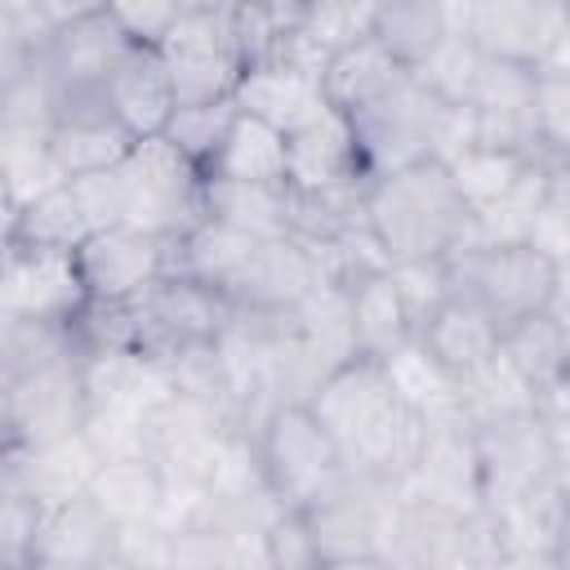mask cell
Listing matches in <instances>:
<instances>
[{"instance_id": "cell-1", "label": "cell", "mask_w": 570, "mask_h": 570, "mask_svg": "<svg viewBox=\"0 0 570 570\" xmlns=\"http://www.w3.org/2000/svg\"><path fill=\"white\" fill-rule=\"evenodd\" d=\"M307 410L330 432L347 472L401 481L419 450L423 419L396 401L379 361L370 356H352L334 374H325L321 387L307 396Z\"/></svg>"}, {"instance_id": "cell-2", "label": "cell", "mask_w": 570, "mask_h": 570, "mask_svg": "<svg viewBox=\"0 0 570 570\" xmlns=\"http://www.w3.org/2000/svg\"><path fill=\"white\" fill-rule=\"evenodd\" d=\"M361 209L387 263L450 254L468 236V205L436 160H414L405 169L370 178Z\"/></svg>"}, {"instance_id": "cell-3", "label": "cell", "mask_w": 570, "mask_h": 570, "mask_svg": "<svg viewBox=\"0 0 570 570\" xmlns=\"http://www.w3.org/2000/svg\"><path fill=\"white\" fill-rule=\"evenodd\" d=\"M450 36L472 40L485 58L534 71H570V22L561 0H441Z\"/></svg>"}, {"instance_id": "cell-4", "label": "cell", "mask_w": 570, "mask_h": 570, "mask_svg": "<svg viewBox=\"0 0 570 570\" xmlns=\"http://www.w3.org/2000/svg\"><path fill=\"white\" fill-rule=\"evenodd\" d=\"M454 281L485 316L508 330L534 312H566V263H552L534 245H463L450 249Z\"/></svg>"}, {"instance_id": "cell-5", "label": "cell", "mask_w": 570, "mask_h": 570, "mask_svg": "<svg viewBox=\"0 0 570 570\" xmlns=\"http://www.w3.org/2000/svg\"><path fill=\"white\" fill-rule=\"evenodd\" d=\"M125 183V223L151 236H183L205 218L200 209V183L205 174L160 134L138 138L129 156L120 160Z\"/></svg>"}, {"instance_id": "cell-6", "label": "cell", "mask_w": 570, "mask_h": 570, "mask_svg": "<svg viewBox=\"0 0 570 570\" xmlns=\"http://www.w3.org/2000/svg\"><path fill=\"white\" fill-rule=\"evenodd\" d=\"M254 436H258L267 485L285 508H312L347 472L330 432L307 410V401H281Z\"/></svg>"}, {"instance_id": "cell-7", "label": "cell", "mask_w": 570, "mask_h": 570, "mask_svg": "<svg viewBox=\"0 0 570 570\" xmlns=\"http://www.w3.org/2000/svg\"><path fill=\"white\" fill-rule=\"evenodd\" d=\"M410 499L436 503L445 512H476L485 503V481H481V450H476V428L459 414H428L419 432V450L410 468L396 481Z\"/></svg>"}, {"instance_id": "cell-8", "label": "cell", "mask_w": 570, "mask_h": 570, "mask_svg": "<svg viewBox=\"0 0 570 570\" xmlns=\"http://www.w3.org/2000/svg\"><path fill=\"white\" fill-rule=\"evenodd\" d=\"M165 71H169V89H174V107L178 102H218L232 98L236 76H240V49L232 36V9H214V13H178L174 27L160 36L156 45Z\"/></svg>"}, {"instance_id": "cell-9", "label": "cell", "mask_w": 570, "mask_h": 570, "mask_svg": "<svg viewBox=\"0 0 570 570\" xmlns=\"http://www.w3.org/2000/svg\"><path fill=\"white\" fill-rule=\"evenodd\" d=\"M428 107H432V94L414 76H405L383 98L347 116L365 178L428 160Z\"/></svg>"}, {"instance_id": "cell-10", "label": "cell", "mask_w": 570, "mask_h": 570, "mask_svg": "<svg viewBox=\"0 0 570 570\" xmlns=\"http://www.w3.org/2000/svg\"><path fill=\"white\" fill-rule=\"evenodd\" d=\"M494 521L503 534V566L512 570L570 566V481L566 476L539 481L525 494L494 503Z\"/></svg>"}, {"instance_id": "cell-11", "label": "cell", "mask_w": 570, "mask_h": 570, "mask_svg": "<svg viewBox=\"0 0 570 570\" xmlns=\"http://www.w3.org/2000/svg\"><path fill=\"white\" fill-rule=\"evenodd\" d=\"M71 258H76V276L89 303H120V298L142 294L151 281L169 272V240L138 232L129 223H116V227L85 236L71 249Z\"/></svg>"}, {"instance_id": "cell-12", "label": "cell", "mask_w": 570, "mask_h": 570, "mask_svg": "<svg viewBox=\"0 0 570 570\" xmlns=\"http://www.w3.org/2000/svg\"><path fill=\"white\" fill-rule=\"evenodd\" d=\"M125 49H129L125 31L98 9V13L62 22V27H49L36 40V58L31 62L53 85V98H62V94H98Z\"/></svg>"}, {"instance_id": "cell-13", "label": "cell", "mask_w": 570, "mask_h": 570, "mask_svg": "<svg viewBox=\"0 0 570 570\" xmlns=\"http://www.w3.org/2000/svg\"><path fill=\"white\" fill-rule=\"evenodd\" d=\"M9 410H13V436L18 445H40L67 432H80L85 423V387H80V370H76V347L18 374L9 383ZM13 445V450H18Z\"/></svg>"}, {"instance_id": "cell-14", "label": "cell", "mask_w": 570, "mask_h": 570, "mask_svg": "<svg viewBox=\"0 0 570 570\" xmlns=\"http://www.w3.org/2000/svg\"><path fill=\"white\" fill-rule=\"evenodd\" d=\"M134 138L111 116L102 89L98 94H62L53 98V125H49V151L62 169V178L111 169L129 156Z\"/></svg>"}, {"instance_id": "cell-15", "label": "cell", "mask_w": 570, "mask_h": 570, "mask_svg": "<svg viewBox=\"0 0 570 570\" xmlns=\"http://www.w3.org/2000/svg\"><path fill=\"white\" fill-rule=\"evenodd\" d=\"M347 183H370V178L361 174L352 120L343 111L330 107L316 120L285 134V187L294 196H312Z\"/></svg>"}, {"instance_id": "cell-16", "label": "cell", "mask_w": 570, "mask_h": 570, "mask_svg": "<svg viewBox=\"0 0 570 570\" xmlns=\"http://www.w3.org/2000/svg\"><path fill=\"white\" fill-rule=\"evenodd\" d=\"M232 102H236V111L258 116V120H267L281 134H289V129L316 120L321 111H330L325 89H321V76L316 71H303V67H294L285 58L245 62L240 76H236Z\"/></svg>"}, {"instance_id": "cell-17", "label": "cell", "mask_w": 570, "mask_h": 570, "mask_svg": "<svg viewBox=\"0 0 570 570\" xmlns=\"http://www.w3.org/2000/svg\"><path fill=\"white\" fill-rule=\"evenodd\" d=\"M321 285V272L298 236H276L258 240L249 267L232 285L227 303L245 312H289L298 298H307Z\"/></svg>"}, {"instance_id": "cell-18", "label": "cell", "mask_w": 570, "mask_h": 570, "mask_svg": "<svg viewBox=\"0 0 570 570\" xmlns=\"http://www.w3.org/2000/svg\"><path fill=\"white\" fill-rule=\"evenodd\" d=\"M111 530L116 525L98 512V503L89 494H76L67 503L40 508L31 566H45V570H98V566H107Z\"/></svg>"}, {"instance_id": "cell-19", "label": "cell", "mask_w": 570, "mask_h": 570, "mask_svg": "<svg viewBox=\"0 0 570 570\" xmlns=\"http://www.w3.org/2000/svg\"><path fill=\"white\" fill-rule=\"evenodd\" d=\"M102 98L134 142L160 134L174 111V89H169V71L160 53L147 45H129L120 62L111 67V76L102 80Z\"/></svg>"}, {"instance_id": "cell-20", "label": "cell", "mask_w": 570, "mask_h": 570, "mask_svg": "<svg viewBox=\"0 0 570 570\" xmlns=\"http://www.w3.org/2000/svg\"><path fill=\"white\" fill-rule=\"evenodd\" d=\"M102 459L94 454V445L85 441V432H67L40 445H18L9 450V476L22 494H31L40 508L67 503L76 494L89 490V476Z\"/></svg>"}, {"instance_id": "cell-21", "label": "cell", "mask_w": 570, "mask_h": 570, "mask_svg": "<svg viewBox=\"0 0 570 570\" xmlns=\"http://www.w3.org/2000/svg\"><path fill=\"white\" fill-rule=\"evenodd\" d=\"M200 209H205V218H218L258 240H276V236L294 232V191L285 183H240V178L205 174Z\"/></svg>"}, {"instance_id": "cell-22", "label": "cell", "mask_w": 570, "mask_h": 570, "mask_svg": "<svg viewBox=\"0 0 570 570\" xmlns=\"http://www.w3.org/2000/svg\"><path fill=\"white\" fill-rule=\"evenodd\" d=\"M566 174H570L566 160L534 156V160L525 165V174H521L503 196H494L490 205H481V209L468 214V236H463V245H525L539 205L548 200L552 183L566 178ZM463 245H459V249H463Z\"/></svg>"}, {"instance_id": "cell-23", "label": "cell", "mask_w": 570, "mask_h": 570, "mask_svg": "<svg viewBox=\"0 0 570 570\" xmlns=\"http://www.w3.org/2000/svg\"><path fill=\"white\" fill-rule=\"evenodd\" d=\"M423 347L459 379L463 370H472L476 361H485L499 347V325L485 316V307L476 298H468L463 289H454L419 330Z\"/></svg>"}, {"instance_id": "cell-24", "label": "cell", "mask_w": 570, "mask_h": 570, "mask_svg": "<svg viewBox=\"0 0 570 570\" xmlns=\"http://www.w3.org/2000/svg\"><path fill=\"white\" fill-rule=\"evenodd\" d=\"M410 71L374 40V36H361L356 45H347V49H338V53H330L325 58V67H321V89H325V102L334 107V111H343V116H352V111H361L365 102H374V98H383L396 80H405Z\"/></svg>"}, {"instance_id": "cell-25", "label": "cell", "mask_w": 570, "mask_h": 570, "mask_svg": "<svg viewBox=\"0 0 570 570\" xmlns=\"http://www.w3.org/2000/svg\"><path fill=\"white\" fill-rule=\"evenodd\" d=\"M347 325H352L356 356H370V361L387 356L401 338L414 334V321H410V312L401 303L392 267L370 272V276L347 285Z\"/></svg>"}, {"instance_id": "cell-26", "label": "cell", "mask_w": 570, "mask_h": 570, "mask_svg": "<svg viewBox=\"0 0 570 570\" xmlns=\"http://www.w3.org/2000/svg\"><path fill=\"white\" fill-rule=\"evenodd\" d=\"M459 414L472 428L534 414V383L503 356V347H494L485 361L459 374Z\"/></svg>"}, {"instance_id": "cell-27", "label": "cell", "mask_w": 570, "mask_h": 570, "mask_svg": "<svg viewBox=\"0 0 570 570\" xmlns=\"http://www.w3.org/2000/svg\"><path fill=\"white\" fill-rule=\"evenodd\" d=\"M379 370H383L387 387L396 392V401H401L405 410H414L419 419L459 410V379L423 347L419 334L401 338L387 356H379Z\"/></svg>"}, {"instance_id": "cell-28", "label": "cell", "mask_w": 570, "mask_h": 570, "mask_svg": "<svg viewBox=\"0 0 570 570\" xmlns=\"http://www.w3.org/2000/svg\"><path fill=\"white\" fill-rule=\"evenodd\" d=\"M499 347L503 356L534 383V392L543 383H557L566 379L570 370V321L566 312H534V316H521L512 321L508 330H499Z\"/></svg>"}, {"instance_id": "cell-29", "label": "cell", "mask_w": 570, "mask_h": 570, "mask_svg": "<svg viewBox=\"0 0 570 570\" xmlns=\"http://www.w3.org/2000/svg\"><path fill=\"white\" fill-rule=\"evenodd\" d=\"M98 512L111 521V525H129V521H151L156 508H160V472L147 454L138 459H102L89 476V490H85Z\"/></svg>"}, {"instance_id": "cell-30", "label": "cell", "mask_w": 570, "mask_h": 570, "mask_svg": "<svg viewBox=\"0 0 570 570\" xmlns=\"http://www.w3.org/2000/svg\"><path fill=\"white\" fill-rule=\"evenodd\" d=\"M205 174L240 178V183H285V134L258 116L236 111V120Z\"/></svg>"}, {"instance_id": "cell-31", "label": "cell", "mask_w": 570, "mask_h": 570, "mask_svg": "<svg viewBox=\"0 0 570 570\" xmlns=\"http://www.w3.org/2000/svg\"><path fill=\"white\" fill-rule=\"evenodd\" d=\"M370 36L405 71H414L441 45V36H450V31H445V18H441V0H379Z\"/></svg>"}, {"instance_id": "cell-32", "label": "cell", "mask_w": 570, "mask_h": 570, "mask_svg": "<svg viewBox=\"0 0 570 570\" xmlns=\"http://www.w3.org/2000/svg\"><path fill=\"white\" fill-rule=\"evenodd\" d=\"M9 236L22 240V245H36V249H62V254H71L85 236H94V227H89V218H85L71 183L62 178L58 187H49L36 200H27V205L13 209Z\"/></svg>"}, {"instance_id": "cell-33", "label": "cell", "mask_w": 570, "mask_h": 570, "mask_svg": "<svg viewBox=\"0 0 570 570\" xmlns=\"http://www.w3.org/2000/svg\"><path fill=\"white\" fill-rule=\"evenodd\" d=\"M0 178L9 187L13 209L36 200L40 191L62 183V169L49 151V134L45 129H18V125H0Z\"/></svg>"}, {"instance_id": "cell-34", "label": "cell", "mask_w": 570, "mask_h": 570, "mask_svg": "<svg viewBox=\"0 0 570 570\" xmlns=\"http://www.w3.org/2000/svg\"><path fill=\"white\" fill-rule=\"evenodd\" d=\"M534 156H525V151H508V147H468V151H459L450 165H445V174H450V187L459 191V200L468 205V214L472 209H481V205H490L494 196H503L521 174H525V165H530Z\"/></svg>"}, {"instance_id": "cell-35", "label": "cell", "mask_w": 570, "mask_h": 570, "mask_svg": "<svg viewBox=\"0 0 570 570\" xmlns=\"http://www.w3.org/2000/svg\"><path fill=\"white\" fill-rule=\"evenodd\" d=\"M525 125H530L534 156H548V160L570 156V71H534Z\"/></svg>"}, {"instance_id": "cell-36", "label": "cell", "mask_w": 570, "mask_h": 570, "mask_svg": "<svg viewBox=\"0 0 570 570\" xmlns=\"http://www.w3.org/2000/svg\"><path fill=\"white\" fill-rule=\"evenodd\" d=\"M236 120V102L232 98H218V102H178L160 129V138H169L200 174L209 169V160L218 156L227 129Z\"/></svg>"}, {"instance_id": "cell-37", "label": "cell", "mask_w": 570, "mask_h": 570, "mask_svg": "<svg viewBox=\"0 0 570 570\" xmlns=\"http://www.w3.org/2000/svg\"><path fill=\"white\" fill-rule=\"evenodd\" d=\"M481 62L485 53L463 40V36H441V45L410 71L432 98L441 102H468L472 107V89H476V76H481Z\"/></svg>"}, {"instance_id": "cell-38", "label": "cell", "mask_w": 570, "mask_h": 570, "mask_svg": "<svg viewBox=\"0 0 570 570\" xmlns=\"http://www.w3.org/2000/svg\"><path fill=\"white\" fill-rule=\"evenodd\" d=\"M147 414L151 410L129 405V401L89 405L80 432L98 459H138V454H147Z\"/></svg>"}, {"instance_id": "cell-39", "label": "cell", "mask_w": 570, "mask_h": 570, "mask_svg": "<svg viewBox=\"0 0 570 570\" xmlns=\"http://www.w3.org/2000/svg\"><path fill=\"white\" fill-rule=\"evenodd\" d=\"M392 281L401 289V303L414 321V330L459 289L454 281V267H450V254H432V258H405V263H392Z\"/></svg>"}, {"instance_id": "cell-40", "label": "cell", "mask_w": 570, "mask_h": 570, "mask_svg": "<svg viewBox=\"0 0 570 570\" xmlns=\"http://www.w3.org/2000/svg\"><path fill=\"white\" fill-rule=\"evenodd\" d=\"M530 89H534V67L485 58L481 76H476V89H472V107H481V111H525Z\"/></svg>"}, {"instance_id": "cell-41", "label": "cell", "mask_w": 570, "mask_h": 570, "mask_svg": "<svg viewBox=\"0 0 570 570\" xmlns=\"http://www.w3.org/2000/svg\"><path fill=\"white\" fill-rule=\"evenodd\" d=\"M40 503L18 485H0V566H31Z\"/></svg>"}, {"instance_id": "cell-42", "label": "cell", "mask_w": 570, "mask_h": 570, "mask_svg": "<svg viewBox=\"0 0 570 570\" xmlns=\"http://www.w3.org/2000/svg\"><path fill=\"white\" fill-rule=\"evenodd\" d=\"M468 147H476V111L468 102L432 98V107H428V160L450 165Z\"/></svg>"}, {"instance_id": "cell-43", "label": "cell", "mask_w": 570, "mask_h": 570, "mask_svg": "<svg viewBox=\"0 0 570 570\" xmlns=\"http://www.w3.org/2000/svg\"><path fill=\"white\" fill-rule=\"evenodd\" d=\"M107 566L120 570H147V566H169V530L156 521H129L111 530Z\"/></svg>"}, {"instance_id": "cell-44", "label": "cell", "mask_w": 570, "mask_h": 570, "mask_svg": "<svg viewBox=\"0 0 570 570\" xmlns=\"http://www.w3.org/2000/svg\"><path fill=\"white\" fill-rule=\"evenodd\" d=\"M67 183H71V191H76V200H80V209H85V218H89L94 232L125 223V183H120V165L94 169V174H76V178H67Z\"/></svg>"}, {"instance_id": "cell-45", "label": "cell", "mask_w": 570, "mask_h": 570, "mask_svg": "<svg viewBox=\"0 0 570 570\" xmlns=\"http://www.w3.org/2000/svg\"><path fill=\"white\" fill-rule=\"evenodd\" d=\"M102 13L125 31L129 45H147L156 49L160 36L174 27L178 18V0H107Z\"/></svg>"}, {"instance_id": "cell-46", "label": "cell", "mask_w": 570, "mask_h": 570, "mask_svg": "<svg viewBox=\"0 0 570 570\" xmlns=\"http://www.w3.org/2000/svg\"><path fill=\"white\" fill-rule=\"evenodd\" d=\"M267 561L272 570H316V543H312V530H307V517L298 508H285L267 530Z\"/></svg>"}, {"instance_id": "cell-47", "label": "cell", "mask_w": 570, "mask_h": 570, "mask_svg": "<svg viewBox=\"0 0 570 570\" xmlns=\"http://www.w3.org/2000/svg\"><path fill=\"white\" fill-rule=\"evenodd\" d=\"M525 245H534V249L548 254L552 263H566V258H570V174L552 183L548 200L539 205V214H534V223H530Z\"/></svg>"}, {"instance_id": "cell-48", "label": "cell", "mask_w": 570, "mask_h": 570, "mask_svg": "<svg viewBox=\"0 0 570 570\" xmlns=\"http://www.w3.org/2000/svg\"><path fill=\"white\" fill-rule=\"evenodd\" d=\"M31 58H36V36L27 31L22 18H13V13L0 9V89L9 80H18L31 67Z\"/></svg>"}, {"instance_id": "cell-49", "label": "cell", "mask_w": 570, "mask_h": 570, "mask_svg": "<svg viewBox=\"0 0 570 570\" xmlns=\"http://www.w3.org/2000/svg\"><path fill=\"white\" fill-rule=\"evenodd\" d=\"M107 0H27V27L36 31V40L49 31V27H62L71 18H85V13H98Z\"/></svg>"}, {"instance_id": "cell-50", "label": "cell", "mask_w": 570, "mask_h": 570, "mask_svg": "<svg viewBox=\"0 0 570 570\" xmlns=\"http://www.w3.org/2000/svg\"><path fill=\"white\" fill-rule=\"evenodd\" d=\"M18 445L13 436V410H9V383H0V454H9Z\"/></svg>"}, {"instance_id": "cell-51", "label": "cell", "mask_w": 570, "mask_h": 570, "mask_svg": "<svg viewBox=\"0 0 570 570\" xmlns=\"http://www.w3.org/2000/svg\"><path fill=\"white\" fill-rule=\"evenodd\" d=\"M254 4H263V9L272 13V18H281V22H289V18H294V13H298V9L307 4V0H254Z\"/></svg>"}, {"instance_id": "cell-52", "label": "cell", "mask_w": 570, "mask_h": 570, "mask_svg": "<svg viewBox=\"0 0 570 570\" xmlns=\"http://www.w3.org/2000/svg\"><path fill=\"white\" fill-rule=\"evenodd\" d=\"M236 0H178V13H214V9H232Z\"/></svg>"}, {"instance_id": "cell-53", "label": "cell", "mask_w": 570, "mask_h": 570, "mask_svg": "<svg viewBox=\"0 0 570 570\" xmlns=\"http://www.w3.org/2000/svg\"><path fill=\"white\" fill-rule=\"evenodd\" d=\"M9 227H13V200H9V187L0 178V240L9 236Z\"/></svg>"}, {"instance_id": "cell-54", "label": "cell", "mask_w": 570, "mask_h": 570, "mask_svg": "<svg viewBox=\"0 0 570 570\" xmlns=\"http://www.w3.org/2000/svg\"><path fill=\"white\" fill-rule=\"evenodd\" d=\"M561 4H566V0H561Z\"/></svg>"}]
</instances>
